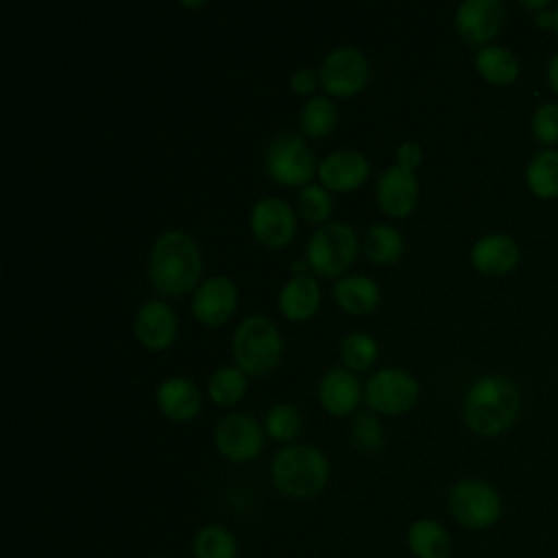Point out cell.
Masks as SVG:
<instances>
[{"mask_svg":"<svg viewBox=\"0 0 558 558\" xmlns=\"http://www.w3.org/2000/svg\"><path fill=\"white\" fill-rule=\"evenodd\" d=\"M521 410V395L512 379L484 375L464 395V423L477 436H499L510 429Z\"/></svg>","mask_w":558,"mask_h":558,"instance_id":"cell-1","label":"cell"},{"mask_svg":"<svg viewBox=\"0 0 558 558\" xmlns=\"http://www.w3.org/2000/svg\"><path fill=\"white\" fill-rule=\"evenodd\" d=\"M201 268L198 244L185 231H166L155 240L148 257V277L157 292L179 296L192 290Z\"/></svg>","mask_w":558,"mask_h":558,"instance_id":"cell-2","label":"cell"},{"mask_svg":"<svg viewBox=\"0 0 558 558\" xmlns=\"http://www.w3.org/2000/svg\"><path fill=\"white\" fill-rule=\"evenodd\" d=\"M270 477L281 495L310 499L325 488L329 462L323 451L312 445H286L272 458Z\"/></svg>","mask_w":558,"mask_h":558,"instance_id":"cell-3","label":"cell"},{"mask_svg":"<svg viewBox=\"0 0 558 558\" xmlns=\"http://www.w3.org/2000/svg\"><path fill=\"white\" fill-rule=\"evenodd\" d=\"M231 349L235 364L244 373L266 375L277 366L283 351V340L270 318L251 314L235 327Z\"/></svg>","mask_w":558,"mask_h":558,"instance_id":"cell-4","label":"cell"},{"mask_svg":"<svg viewBox=\"0 0 558 558\" xmlns=\"http://www.w3.org/2000/svg\"><path fill=\"white\" fill-rule=\"evenodd\" d=\"M357 253V233L347 222H327L312 231L305 257L320 277H342Z\"/></svg>","mask_w":558,"mask_h":558,"instance_id":"cell-5","label":"cell"},{"mask_svg":"<svg viewBox=\"0 0 558 558\" xmlns=\"http://www.w3.org/2000/svg\"><path fill=\"white\" fill-rule=\"evenodd\" d=\"M451 517L469 530H486L501 517V497L497 488L484 480L466 477L456 482L447 495Z\"/></svg>","mask_w":558,"mask_h":558,"instance_id":"cell-6","label":"cell"},{"mask_svg":"<svg viewBox=\"0 0 558 558\" xmlns=\"http://www.w3.org/2000/svg\"><path fill=\"white\" fill-rule=\"evenodd\" d=\"M264 166L268 174L283 185H305L314 170H318L312 146L292 131L279 133L270 140L264 153Z\"/></svg>","mask_w":558,"mask_h":558,"instance_id":"cell-7","label":"cell"},{"mask_svg":"<svg viewBox=\"0 0 558 558\" xmlns=\"http://www.w3.org/2000/svg\"><path fill=\"white\" fill-rule=\"evenodd\" d=\"M320 85L333 96H351L366 87L371 63L355 46H336L329 50L318 70Z\"/></svg>","mask_w":558,"mask_h":558,"instance_id":"cell-8","label":"cell"},{"mask_svg":"<svg viewBox=\"0 0 558 558\" xmlns=\"http://www.w3.org/2000/svg\"><path fill=\"white\" fill-rule=\"evenodd\" d=\"M366 405L381 414L410 410L418 399V381L403 368H379L366 381Z\"/></svg>","mask_w":558,"mask_h":558,"instance_id":"cell-9","label":"cell"},{"mask_svg":"<svg viewBox=\"0 0 558 558\" xmlns=\"http://www.w3.org/2000/svg\"><path fill=\"white\" fill-rule=\"evenodd\" d=\"M214 445L218 453L233 462L255 460L264 447V432L257 418L246 412H231L216 423Z\"/></svg>","mask_w":558,"mask_h":558,"instance_id":"cell-10","label":"cell"},{"mask_svg":"<svg viewBox=\"0 0 558 558\" xmlns=\"http://www.w3.org/2000/svg\"><path fill=\"white\" fill-rule=\"evenodd\" d=\"M251 229L262 244L286 246L296 229L294 209L279 196H266L251 209Z\"/></svg>","mask_w":558,"mask_h":558,"instance_id":"cell-11","label":"cell"},{"mask_svg":"<svg viewBox=\"0 0 558 558\" xmlns=\"http://www.w3.org/2000/svg\"><path fill=\"white\" fill-rule=\"evenodd\" d=\"M506 9L499 0H462L456 9V28L469 44L490 41L504 26Z\"/></svg>","mask_w":558,"mask_h":558,"instance_id":"cell-12","label":"cell"},{"mask_svg":"<svg viewBox=\"0 0 558 558\" xmlns=\"http://www.w3.org/2000/svg\"><path fill=\"white\" fill-rule=\"evenodd\" d=\"M418 203V181L410 168L392 163L377 177V205L392 218L408 216Z\"/></svg>","mask_w":558,"mask_h":558,"instance_id":"cell-13","label":"cell"},{"mask_svg":"<svg viewBox=\"0 0 558 558\" xmlns=\"http://www.w3.org/2000/svg\"><path fill=\"white\" fill-rule=\"evenodd\" d=\"M316 172L327 190L349 192L360 187L368 179L371 163L362 150L338 148L320 159Z\"/></svg>","mask_w":558,"mask_h":558,"instance_id":"cell-14","label":"cell"},{"mask_svg":"<svg viewBox=\"0 0 558 558\" xmlns=\"http://www.w3.org/2000/svg\"><path fill=\"white\" fill-rule=\"evenodd\" d=\"M238 305V288L225 275H214L196 286L192 294V314L205 325L225 323Z\"/></svg>","mask_w":558,"mask_h":558,"instance_id":"cell-15","label":"cell"},{"mask_svg":"<svg viewBox=\"0 0 558 558\" xmlns=\"http://www.w3.org/2000/svg\"><path fill=\"white\" fill-rule=\"evenodd\" d=\"M177 312L161 299L144 301L135 312V336L144 347L153 351L170 347L177 338Z\"/></svg>","mask_w":558,"mask_h":558,"instance_id":"cell-16","label":"cell"},{"mask_svg":"<svg viewBox=\"0 0 558 558\" xmlns=\"http://www.w3.org/2000/svg\"><path fill=\"white\" fill-rule=\"evenodd\" d=\"M521 251L506 233H486L471 246V264L484 275H506L517 268Z\"/></svg>","mask_w":558,"mask_h":558,"instance_id":"cell-17","label":"cell"},{"mask_svg":"<svg viewBox=\"0 0 558 558\" xmlns=\"http://www.w3.org/2000/svg\"><path fill=\"white\" fill-rule=\"evenodd\" d=\"M362 388L355 373L347 366H331L318 384V399L320 405L333 414L344 416L360 403Z\"/></svg>","mask_w":558,"mask_h":558,"instance_id":"cell-18","label":"cell"},{"mask_svg":"<svg viewBox=\"0 0 558 558\" xmlns=\"http://www.w3.org/2000/svg\"><path fill=\"white\" fill-rule=\"evenodd\" d=\"M157 405L172 421H190L201 410V390L187 377H166L157 386Z\"/></svg>","mask_w":558,"mask_h":558,"instance_id":"cell-19","label":"cell"},{"mask_svg":"<svg viewBox=\"0 0 558 558\" xmlns=\"http://www.w3.org/2000/svg\"><path fill=\"white\" fill-rule=\"evenodd\" d=\"M320 303V286L310 275H294L279 292V310L290 320L310 318Z\"/></svg>","mask_w":558,"mask_h":558,"instance_id":"cell-20","label":"cell"},{"mask_svg":"<svg viewBox=\"0 0 558 558\" xmlns=\"http://www.w3.org/2000/svg\"><path fill=\"white\" fill-rule=\"evenodd\" d=\"M333 296L344 312L366 314L379 303L381 292L375 279L360 272H349L333 281Z\"/></svg>","mask_w":558,"mask_h":558,"instance_id":"cell-21","label":"cell"},{"mask_svg":"<svg viewBox=\"0 0 558 558\" xmlns=\"http://www.w3.org/2000/svg\"><path fill=\"white\" fill-rule=\"evenodd\" d=\"M405 541L414 558H449V551H451L449 532L436 519L412 521L408 527Z\"/></svg>","mask_w":558,"mask_h":558,"instance_id":"cell-22","label":"cell"},{"mask_svg":"<svg viewBox=\"0 0 558 558\" xmlns=\"http://www.w3.org/2000/svg\"><path fill=\"white\" fill-rule=\"evenodd\" d=\"M475 68L493 85H508L519 76V59L506 46H482L475 52Z\"/></svg>","mask_w":558,"mask_h":558,"instance_id":"cell-23","label":"cell"},{"mask_svg":"<svg viewBox=\"0 0 558 558\" xmlns=\"http://www.w3.org/2000/svg\"><path fill=\"white\" fill-rule=\"evenodd\" d=\"M362 246L373 264H392L403 255L405 238L397 227L388 222H375L366 229Z\"/></svg>","mask_w":558,"mask_h":558,"instance_id":"cell-24","label":"cell"},{"mask_svg":"<svg viewBox=\"0 0 558 558\" xmlns=\"http://www.w3.org/2000/svg\"><path fill=\"white\" fill-rule=\"evenodd\" d=\"M527 190L545 201L558 198V150L547 148L536 153L525 168Z\"/></svg>","mask_w":558,"mask_h":558,"instance_id":"cell-25","label":"cell"},{"mask_svg":"<svg viewBox=\"0 0 558 558\" xmlns=\"http://www.w3.org/2000/svg\"><path fill=\"white\" fill-rule=\"evenodd\" d=\"M194 558H238V541L231 530L218 523L203 525L192 538Z\"/></svg>","mask_w":558,"mask_h":558,"instance_id":"cell-26","label":"cell"},{"mask_svg":"<svg viewBox=\"0 0 558 558\" xmlns=\"http://www.w3.org/2000/svg\"><path fill=\"white\" fill-rule=\"evenodd\" d=\"M338 122V109L331 102V98L323 94L310 96L299 113V124L310 137H325L333 131Z\"/></svg>","mask_w":558,"mask_h":558,"instance_id":"cell-27","label":"cell"},{"mask_svg":"<svg viewBox=\"0 0 558 558\" xmlns=\"http://www.w3.org/2000/svg\"><path fill=\"white\" fill-rule=\"evenodd\" d=\"M209 397L218 405H233L246 392V377L240 366H218L209 375Z\"/></svg>","mask_w":558,"mask_h":558,"instance_id":"cell-28","label":"cell"},{"mask_svg":"<svg viewBox=\"0 0 558 558\" xmlns=\"http://www.w3.org/2000/svg\"><path fill=\"white\" fill-rule=\"evenodd\" d=\"M379 353L377 340L364 331H351L340 340L342 364L351 371H366L375 364Z\"/></svg>","mask_w":558,"mask_h":558,"instance_id":"cell-29","label":"cell"},{"mask_svg":"<svg viewBox=\"0 0 558 558\" xmlns=\"http://www.w3.org/2000/svg\"><path fill=\"white\" fill-rule=\"evenodd\" d=\"M264 429L279 442H290L301 429V414L290 403L272 405L264 416Z\"/></svg>","mask_w":558,"mask_h":558,"instance_id":"cell-30","label":"cell"},{"mask_svg":"<svg viewBox=\"0 0 558 558\" xmlns=\"http://www.w3.org/2000/svg\"><path fill=\"white\" fill-rule=\"evenodd\" d=\"M331 207H333L331 194L320 183H305L296 194V209L301 211L303 218L312 222L327 220L331 214Z\"/></svg>","mask_w":558,"mask_h":558,"instance_id":"cell-31","label":"cell"},{"mask_svg":"<svg viewBox=\"0 0 558 558\" xmlns=\"http://www.w3.org/2000/svg\"><path fill=\"white\" fill-rule=\"evenodd\" d=\"M351 434L357 447H362L364 451H377L384 445L381 423L366 410L357 412L355 418L351 421Z\"/></svg>","mask_w":558,"mask_h":558,"instance_id":"cell-32","label":"cell"},{"mask_svg":"<svg viewBox=\"0 0 558 558\" xmlns=\"http://www.w3.org/2000/svg\"><path fill=\"white\" fill-rule=\"evenodd\" d=\"M532 133L545 146L558 144V102H543L536 107L532 116Z\"/></svg>","mask_w":558,"mask_h":558,"instance_id":"cell-33","label":"cell"},{"mask_svg":"<svg viewBox=\"0 0 558 558\" xmlns=\"http://www.w3.org/2000/svg\"><path fill=\"white\" fill-rule=\"evenodd\" d=\"M318 81H320V76H318L314 70H310V68H299V70L292 72V76H290V87H292L296 94H312V92L316 89Z\"/></svg>","mask_w":558,"mask_h":558,"instance_id":"cell-34","label":"cell"},{"mask_svg":"<svg viewBox=\"0 0 558 558\" xmlns=\"http://www.w3.org/2000/svg\"><path fill=\"white\" fill-rule=\"evenodd\" d=\"M423 159V148L416 144V142H403L399 148H397V163L414 170Z\"/></svg>","mask_w":558,"mask_h":558,"instance_id":"cell-35","label":"cell"},{"mask_svg":"<svg viewBox=\"0 0 558 558\" xmlns=\"http://www.w3.org/2000/svg\"><path fill=\"white\" fill-rule=\"evenodd\" d=\"M547 78H549V85L554 87V92L558 94V52L551 57V61L547 65Z\"/></svg>","mask_w":558,"mask_h":558,"instance_id":"cell-36","label":"cell"},{"mask_svg":"<svg viewBox=\"0 0 558 558\" xmlns=\"http://www.w3.org/2000/svg\"><path fill=\"white\" fill-rule=\"evenodd\" d=\"M534 22H536L541 28H549V26H554V11H549V9L538 11V13H536V17H534Z\"/></svg>","mask_w":558,"mask_h":558,"instance_id":"cell-37","label":"cell"},{"mask_svg":"<svg viewBox=\"0 0 558 558\" xmlns=\"http://www.w3.org/2000/svg\"><path fill=\"white\" fill-rule=\"evenodd\" d=\"M554 28L558 31V4H556V9H554Z\"/></svg>","mask_w":558,"mask_h":558,"instance_id":"cell-38","label":"cell"},{"mask_svg":"<svg viewBox=\"0 0 558 558\" xmlns=\"http://www.w3.org/2000/svg\"><path fill=\"white\" fill-rule=\"evenodd\" d=\"M150 558H161V556H150Z\"/></svg>","mask_w":558,"mask_h":558,"instance_id":"cell-39","label":"cell"}]
</instances>
